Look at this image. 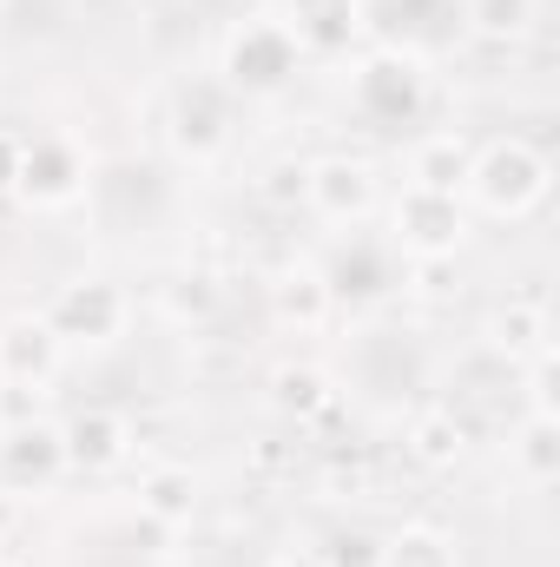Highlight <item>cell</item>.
<instances>
[{"label": "cell", "mask_w": 560, "mask_h": 567, "mask_svg": "<svg viewBox=\"0 0 560 567\" xmlns=\"http://www.w3.org/2000/svg\"><path fill=\"white\" fill-rule=\"evenodd\" d=\"M535 20V0H475V27L481 33H521Z\"/></svg>", "instance_id": "ba28073f"}, {"label": "cell", "mask_w": 560, "mask_h": 567, "mask_svg": "<svg viewBox=\"0 0 560 567\" xmlns=\"http://www.w3.org/2000/svg\"><path fill=\"white\" fill-rule=\"evenodd\" d=\"M475 178H481V205H488V212H528V205L548 192V165H541L528 145H495V152L475 165Z\"/></svg>", "instance_id": "6da1fadb"}, {"label": "cell", "mask_w": 560, "mask_h": 567, "mask_svg": "<svg viewBox=\"0 0 560 567\" xmlns=\"http://www.w3.org/2000/svg\"><path fill=\"white\" fill-rule=\"evenodd\" d=\"M416 455L422 462H448V455H462V429L448 423V416H422L416 423Z\"/></svg>", "instance_id": "9c48e42d"}, {"label": "cell", "mask_w": 560, "mask_h": 567, "mask_svg": "<svg viewBox=\"0 0 560 567\" xmlns=\"http://www.w3.org/2000/svg\"><path fill=\"white\" fill-rule=\"evenodd\" d=\"M462 172H468L462 145H455V140H435V145H428V152L416 158V192H435V198H448Z\"/></svg>", "instance_id": "5b68a950"}, {"label": "cell", "mask_w": 560, "mask_h": 567, "mask_svg": "<svg viewBox=\"0 0 560 567\" xmlns=\"http://www.w3.org/2000/svg\"><path fill=\"white\" fill-rule=\"evenodd\" d=\"M303 192H310L317 212H330V218H356V212H370V198H376L370 172L350 165V158H323V165L303 178Z\"/></svg>", "instance_id": "3957f363"}, {"label": "cell", "mask_w": 560, "mask_h": 567, "mask_svg": "<svg viewBox=\"0 0 560 567\" xmlns=\"http://www.w3.org/2000/svg\"><path fill=\"white\" fill-rule=\"evenodd\" d=\"M66 455L73 462H93V468L120 462L126 455V423L120 416H80V423L66 429Z\"/></svg>", "instance_id": "277c9868"}, {"label": "cell", "mask_w": 560, "mask_h": 567, "mask_svg": "<svg viewBox=\"0 0 560 567\" xmlns=\"http://www.w3.org/2000/svg\"><path fill=\"white\" fill-rule=\"evenodd\" d=\"M390 567H455V548L435 528H409L390 542Z\"/></svg>", "instance_id": "8992f818"}, {"label": "cell", "mask_w": 560, "mask_h": 567, "mask_svg": "<svg viewBox=\"0 0 560 567\" xmlns=\"http://www.w3.org/2000/svg\"><path fill=\"white\" fill-rule=\"evenodd\" d=\"M145 508H152L158 522H185V515H191V475L158 468V475L145 482Z\"/></svg>", "instance_id": "52a82bcc"}, {"label": "cell", "mask_w": 560, "mask_h": 567, "mask_svg": "<svg viewBox=\"0 0 560 567\" xmlns=\"http://www.w3.org/2000/svg\"><path fill=\"white\" fill-rule=\"evenodd\" d=\"M290 53H297V40L283 33V27H245L238 40H231V80L238 86H278L283 73H290Z\"/></svg>", "instance_id": "7a4b0ae2"}, {"label": "cell", "mask_w": 560, "mask_h": 567, "mask_svg": "<svg viewBox=\"0 0 560 567\" xmlns=\"http://www.w3.org/2000/svg\"><path fill=\"white\" fill-rule=\"evenodd\" d=\"M283 567H323V561H310V555H297V561H283Z\"/></svg>", "instance_id": "30bf717a"}]
</instances>
